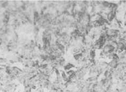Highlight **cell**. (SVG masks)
Here are the masks:
<instances>
[{
	"mask_svg": "<svg viewBox=\"0 0 126 92\" xmlns=\"http://www.w3.org/2000/svg\"><path fill=\"white\" fill-rule=\"evenodd\" d=\"M30 92H45L43 88L41 87H37L33 88Z\"/></svg>",
	"mask_w": 126,
	"mask_h": 92,
	"instance_id": "1",
	"label": "cell"
}]
</instances>
